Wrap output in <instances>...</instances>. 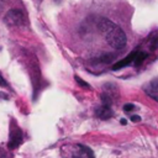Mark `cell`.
Returning <instances> with one entry per match:
<instances>
[{
    "label": "cell",
    "instance_id": "obj_8",
    "mask_svg": "<svg viewBox=\"0 0 158 158\" xmlns=\"http://www.w3.org/2000/svg\"><path fill=\"white\" fill-rule=\"evenodd\" d=\"M158 47V35L153 33L152 40H151V49H156Z\"/></svg>",
    "mask_w": 158,
    "mask_h": 158
},
{
    "label": "cell",
    "instance_id": "obj_1",
    "mask_svg": "<svg viewBox=\"0 0 158 158\" xmlns=\"http://www.w3.org/2000/svg\"><path fill=\"white\" fill-rule=\"evenodd\" d=\"M98 26L100 28V31L104 33V37L106 40V42L115 49H122L126 46L127 42V37L125 35V32L122 31V28L114 23L112 21L105 19V17H99L98 20Z\"/></svg>",
    "mask_w": 158,
    "mask_h": 158
},
{
    "label": "cell",
    "instance_id": "obj_7",
    "mask_svg": "<svg viewBox=\"0 0 158 158\" xmlns=\"http://www.w3.org/2000/svg\"><path fill=\"white\" fill-rule=\"evenodd\" d=\"M146 58H147V53H146V52H137V53H136V57H135L133 64H135V65H141L142 62H143Z\"/></svg>",
    "mask_w": 158,
    "mask_h": 158
},
{
    "label": "cell",
    "instance_id": "obj_9",
    "mask_svg": "<svg viewBox=\"0 0 158 158\" xmlns=\"http://www.w3.org/2000/svg\"><path fill=\"white\" fill-rule=\"evenodd\" d=\"M74 79H75V81H77L79 85H81V86H84V88H86V89H89V88H90V86H89V84H88L86 81H84L81 78H79V77H77V75H75V78H74Z\"/></svg>",
    "mask_w": 158,
    "mask_h": 158
},
{
    "label": "cell",
    "instance_id": "obj_6",
    "mask_svg": "<svg viewBox=\"0 0 158 158\" xmlns=\"http://www.w3.org/2000/svg\"><path fill=\"white\" fill-rule=\"evenodd\" d=\"M136 53H137V52H132V53H130L126 58H123V59L118 60L117 63H115V64L112 65V69H114V70H118V69H122V68H125V67H127V65H130V64H133Z\"/></svg>",
    "mask_w": 158,
    "mask_h": 158
},
{
    "label": "cell",
    "instance_id": "obj_10",
    "mask_svg": "<svg viewBox=\"0 0 158 158\" xmlns=\"http://www.w3.org/2000/svg\"><path fill=\"white\" fill-rule=\"evenodd\" d=\"M136 109V106L133 105V104H126L125 106H123V110L125 111H132V110H135Z\"/></svg>",
    "mask_w": 158,
    "mask_h": 158
},
{
    "label": "cell",
    "instance_id": "obj_11",
    "mask_svg": "<svg viewBox=\"0 0 158 158\" xmlns=\"http://www.w3.org/2000/svg\"><path fill=\"white\" fill-rule=\"evenodd\" d=\"M139 120H141V117L138 115H132L131 116V121H133V122H138Z\"/></svg>",
    "mask_w": 158,
    "mask_h": 158
},
{
    "label": "cell",
    "instance_id": "obj_2",
    "mask_svg": "<svg viewBox=\"0 0 158 158\" xmlns=\"http://www.w3.org/2000/svg\"><path fill=\"white\" fill-rule=\"evenodd\" d=\"M4 21L9 26H22L25 23V16L19 9H11L5 14Z\"/></svg>",
    "mask_w": 158,
    "mask_h": 158
},
{
    "label": "cell",
    "instance_id": "obj_13",
    "mask_svg": "<svg viewBox=\"0 0 158 158\" xmlns=\"http://www.w3.org/2000/svg\"><path fill=\"white\" fill-rule=\"evenodd\" d=\"M121 123H122V125H126V123H127V121H126L125 118H122V120H121Z\"/></svg>",
    "mask_w": 158,
    "mask_h": 158
},
{
    "label": "cell",
    "instance_id": "obj_12",
    "mask_svg": "<svg viewBox=\"0 0 158 158\" xmlns=\"http://www.w3.org/2000/svg\"><path fill=\"white\" fill-rule=\"evenodd\" d=\"M0 86H6V81H5V79L2 78L1 74H0Z\"/></svg>",
    "mask_w": 158,
    "mask_h": 158
},
{
    "label": "cell",
    "instance_id": "obj_5",
    "mask_svg": "<svg viewBox=\"0 0 158 158\" xmlns=\"http://www.w3.org/2000/svg\"><path fill=\"white\" fill-rule=\"evenodd\" d=\"M95 114H96V116H98L100 120H109V118H111L112 115H114L111 107H110L109 105H105V104H102L101 106H99V107L95 110Z\"/></svg>",
    "mask_w": 158,
    "mask_h": 158
},
{
    "label": "cell",
    "instance_id": "obj_3",
    "mask_svg": "<svg viewBox=\"0 0 158 158\" xmlns=\"http://www.w3.org/2000/svg\"><path fill=\"white\" fill-rule=\"evenodd\" d=\"M23 138H22V132L20 128H16L15 131H12L10 133V139H9V143H7V147L9 149H15L17 148L21 143H22Z\"/></svg>",
    "mask_w": 158,
    "mask_h": 158
},
{
    "label": "cell",
    "instance_id": "obj_4",
    "mask_svg": "<svg viewBox=\"0 0 158 158\" xmlns=\"http://www.w3.org/2000/svg\"><path fill=\"white\" fill-rule=\"evenodd\" d=\"M77 147H78L79 151L73 153V158H95L93 151L89 147H86L84 144H80V143H78Z\"/></svg>",
    "mask_w": 158,
    "mask_h": 158
}]
</instances>
